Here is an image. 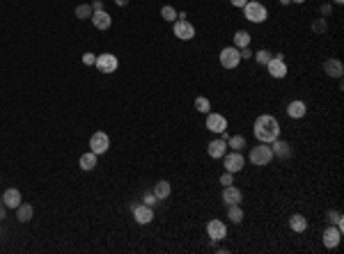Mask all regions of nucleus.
<instances>
[{
	"mask_svg": "<svg viewBox=\"0 0 344 254\" xmlns=\"http://www.w3.org/2000/svg\"><path fill=\"white\" fill-rule=\"evenodd\" d=\"M326 19H317V21H312V32H317V35H323L326 32Z\"/></svg>",
	"mask_w": 344,
	"mask_h": 254,
	"instance_id": "obj_33",
	"label": "nucleus"
},
{
	"mask_svg": "<svg viewBox=\"0 0 344 254\" xmlns=\"http://www.w3.org/2000/svg\"><path fill=\"white\" fill-rule=\"evenodd\" d=\"M2 202L7 209H16L19 204H21V193L16 190V188H7L5 193H2Z\"/></svg>",
	"mask_w": 344,
	"mask_h": 254,
	"instance_id": "obj_18",
	"label": "nucleus"
},
{
	"mask_svg": "<svg viewBox=\"0 0 344 254\" xmlns=\"http://www.w3.org/2000/svg\"><path fill=\"white\" fill-rule=\"evenodd\" d=\"M195 108L200 112H209L211 110V103H209V98H204V97H197L195 98Z\"/></svg>",
	"mask_w": 344,
	"mask_h": 254,
	"instance_id": "obj_31",
	"label": "nucleus"
},
{
	"mask_svg": "<svg viewBox=\"0 0 344 254\" xmlns=\"http://www.w3.org/2000/svg\"><path fill=\"white\" fill-rule=\"evenodd\" d=\"M108 147H110V137L104 133V131H97V133H92L90 137V151H94V154H106L108 151Z\"/></svg>",
	"mask_w": 344,
	"mask_h": 254,
	"instance_id": "obj_7",
	"label": "nucleus"
},
{
	"mask_svg": "<svg viewBox=\"0 0 344 254\" xmlns=\"http://www.w3.org/2000/svg\"><path fill=\"white\" fill-rule=\"evenodd\" d=\"M172 32H174V37L181 39V41H191V39L195 37L193 23H188L186 19H179V21H174V28H172Z\"/></svg>",
	"mask_w": 344,
	"mask_h": 254,
	"instance_id": "obj_5",
	"label": "nucleus"
},
{
	"mask_svg": "<svg viewBox=\"0 0 344 254\" xmlns=\"http://www.w3.org/2000/svg\"><path fill=\"white\" fill-rule=\"evenodd\" d=\"M230 2H232L234 7H241V9H243V7H246V2H248V0H230Z\"/></svg>",
	"mask_w": 344,
	"mask_h": 254,
	"instance_id": "obj_38",
	"label": "nucleus"
},
{
	"mask_svg": "<svg viewBox=\"0 0 344 254\" xmlns=\"http://www.w3.org/2000/svg\"><path fill=\"white\" fill-rule=\"evenodd\" d=\"M104 9V0H94L92 2V12H101Z\"/></svg>",
	"mask_w": 344,
	"mask_h": 254,
	"instance_id": "obj_37",
	"label": "nucleus"
},
{
	"mask_svg": "<svg viewBox=\"0 0 344 254\" xmlns=\"http://www.w3.org/2000/svg\"><path fill=\"white\" fill-rule=\"evenodd\" d=\"M243 16H246L250 23H264L266 16H269V12H266V7H264L259 0H248L246 7H243Z\"/></svg>",
	"mask_w": 344,
	"mask_h": 254,
	"instance_id": "obj_2",
	"label": "nucleus"
},
{
	"mask_svg": "<svg viewBox=\"0 0 344 254\" xmlns=\"http://www.w3.org/2000/svg\"><path fill=\"white\" fill-rule=\"evenodd\" d=\"M253 58H255V60H257V64H264V67H266V64H269V62H271V58H273V55H271V53L266 51V48H262V51L253 53Z\"/></svg>",
	"mask_w": 344,
	"mask_h": 254,
	"instance_id": "obj_28",
	"label": "nucleus"
},
{
	"mask_svg": "<svg viewBox=\"0 0 344 254\" xmlns=\"http://www.w3.org/2000/svg\"><path fill=\"white\" fill-rule=\"evenodd\" d=\"M305 112H307V108H305L303 101H292V103L287 105V115H289L292 119H301V117H305Z\"/></svg>",
	"mask_w": 344,
	"mask_h": 254,
	"instance_id": "obj_19",
	"label": "nucleus"
},
{
	"mask_svg": "<svg viewBox=\"0 0 344 254\" xmlns=\"http://www.w3.org/2000/svg\"><path fill=\"white\" fill-rule=\"evenodd\" d=\"M32 213H35V209H32L30 204H19V206H16V220H19V222H30Z\"/></svg>",
	"mask_w": 344,
	"mask_h": 254,
	"instance_id": "obj_21",
	"label": "nucleus"
},
{
	"mask_svg": "<svg viewBox=\"0 0 344 254\" xmlns=\"http://www.w3.org/2000/svg\"><path fill=\"white\" fill-rule=\"evenodd\" d=\"M273 160V151H271V144L262 142L259 147H253L250 149V163L257 165V167H264Z\"/></svg>",
	"mask_w": 344,
	"mask_h": 254,
	"instance_id": "obj_3",
	"label": "nucleus"
},
{
	"mask_svg": "<svg viewBox=\"0 0 344 254\" xmlns=\"http://www.w3.org/2000/svg\"><path fill=\"white\" fill-rule=\"evenodd\" d=\"M223 163H225V170L234 174V172H241V170H243L246 160H243V156H241L239 151H232V154H225L223 156Z\"/></svg>",
	"mask_w": 344,
	"mask_h": 254,
	"instance_id": "obj_8",
	"label": "nucleus"
},
{
	"mask_svg": "<svg viewBox=\"0 0 344 254\" xmlns=\"http://www.w3.org/2000/svg\"><path fill=\"white\" fill-rule=\"evenodd\" d=\"M292 2H299V5H301V2H305V0H292Z\"/></svg>",
	"mask_w": 344,
	"mask_h": 254,
	"instance_id": "obj_43",
	"label": "nucleus"
},
{
	"mask_svg": "<svg viewBox=\"0 0 344 254\" xmlns=\"http://www.w3.org/2000/svg\"><path fill=\"white\" fill-rule=\"evenodd\" d=\"M158 199H156V195L154 193H150V195H145V204H147V206H154V204H156Z\"/></svg>",
	"mask_w": 344,
	"mask_h": 254,
	"instance_id": "obj_36",
	"label": "nucleus"
},
{
	"mask_svg": "<svg viewBox=\"0 0 344 254\" xmlns=\"http://www.w3.org/2000/svg\"><path fill=\"white\" fill-rule=\"evenodd\" d=\"M271 151H273V156H278V158H289L292 156V147H289V142H284V140H280V137H276V140L271 142Z\"/></svg>",
	"mask_w": 344,
	"mask_h": 254,
	"instance_id": "obj_15",
	"label": "nucleus"
},
{
	"mask_svg": "<svg viewBox=\"0 0 344 254\" xmlns=\"http://www.w3.org/2000/svg\"><path fill=\"white\" fill-rule=\"evenodd\" d=\"M241 199H243V195H241L239 188H234V186H225L223 188V202L227 204V206H232V204H241Z\"/></svg>",
	"mask_w": 344,
	"mask_h": 254,
	"instance_id": "obj_16",
	"label": "nucleus"
},
{
	"mask_svg": "<svg viewBox=\"0 0 344 254\" xmlns=\"http://www.w3.org/2000/svg\"><path fill=\"white\" fill-rule=\"evenodd\" d=\"M133 217L138 224H150L154 220V211L147 204H138V206H133Z\"/></svg>",
	"mask_w": 344,
	"mask_h": 254,
	"instance_id": "obj_12",
	"label": "nucleus"
},
{
	"mask_svg": "<svg viewBox=\"0 0 344 254\" xmlns=\"http://www.w3.org/2000/svg\"><path fill=\"white\" fill-rule=\"evenodd\" d=\"M161 16H163L165 21H177V9L170 7V5H165V7H161Z\"/></svg>",
	"mask_w": 344,
	"mask_h": 254,
	"instance_id": "obj_29",
	"label": "nucleus"
},
{
	"mask_svg": "<svg viewBox=\"0 0 344 254\" xmlns=\"http://www.w3.org/2000/svg\"><path fill=\"white\" fill-rule=\"evenodd\" d=\"M94 62H97V55H94V53H85V55H83V64H87V67H92Z\"/></svg>",
	"mask_w": 344,
	"mask_h": 254,
	"instance_id": "obj_34",
	"label": "nucleus"
},
{
	"mask_svg": "<svg viewBox=\"0 0 344 254\" xmlns=\"http://www.w3.org/2000/svg\"><path fill=\"white\" fill-rule=\"evenodd\" d=\"M92 14H94V12H92V5H78V7H76V16H78V19H92Z\"/></svg>",
	"mask_w": 344,
	"mask_h": 254,
	"instance_id": "obj_30",
	"label": "nucleus"
},
{
	"mask_svg": "<svg viewBox=\"0 0 344 254\" xmlns=\"http://www.w3.org/2000/svg\"><path fill=\"white\" fill-rule=\"evenodd\" d=\"M340 238H342V229H337L335 224L323 232V245L328 247V250H333V247L340 245Z\"/></svg>",
	"mask_w": 344,
	"mask_h": 254,
	"instance_id": "obj_13",
	"label": "nucleus"
},
{
	"mask_svg": "<svg viewBox=\"0 0 344 254\" xmlns=\"http://www.w3.org/2000/svg\"><path fill=\"white\" fill-rule=\"evenodd\" d=\"M207 128H209L211 133H223L227 131V119H225L223 115H218V112H207Z\"/></svg>",
	"mask_w": 344,
	"mask_h": 254,
	"instance_id": "obj_9",
	"label": "nucleus"
},
{
	"mask_svg": "<svg viewBox=\"0 0 344 254\" xmlns=\"http://www.w3.org/2000/svg\"><path fill=\"white\" fill-rule=\"evenodd\" d=\"M227 217H230L234 224H239L241 220H243V211H241V204H232V206H227Z\"/></svg>",
	"mask_w": 344,
	"mask_h": 254,
	"instance_id": "obj_25",
	"label": "nucleus"
},
{
	"mask_svg": "<svg viewBox=\"0 0 344 254\" xmlns=\"http://www.w3.org/2000/svg\"><path fill=\"white\" fill-rule=\"evenodd\" d=\"M328 222L335 224L337 229H342V213H340V211H330V213H328Z\"/></svg>",
	"mask_w": 344,
	"mask_h": 254,
	"instance_id": "obj_32",
	"label": "nucleus"
},
{
	"mask_svg": "<svg viewBox=\"0 0 344 254\" xmlns=\"http://www.w3.org/2000/svg\"><path fill=\"white\" fill-rule=\"evenodd\" d=\"M333 2H337V5H342V2H344V0H333Z\"/></svg>",
	"mask_w": 344,
	"mask_h": 254,
	"instance_id": "obj_42",
	"label": "nucleus"
},
{
	"mask_svg": "<svg viewBox=\"0 0 344 254\" xmlns=\"http://www.w3.org/2000/svg\"><path fill=\"white\" fill-rule=\"evenodd\" d=\"M239 62H241V55H239V48H236V46H227V48L220 51V64H223L225 69L239 67Z\"/></svg>",
	"mask_w": 344,
	"mask_h": 254,
	"instance_id": "obj_6",
	"label": "nucleus"
},
{
	"mask_svg": "<svg viewBox=\"0 0 344 254\" xmlns=\"http://www.w3.org/2000/svg\"><path fill=\"white\" fill-rule=\"evenodd\" d=\"M81 167L85 170V172H92V170L97 167V154H94V151L83 154V156H81Z\"/></svg>",
	"mask_w": 344,
	"mask_h": 254,
	"instance_id": "obj_23",
	"label": "nucleus"
},
{
	"mask_svg": "<svg viewBox=\"0 0 344 254\" xmlns=\"http://www.w3.org/2000/svg\"><path fill=\"white\" fill-rule=\"evenodd\" d=\"M5 209H7V206H5V202L0 199V220H5Z\"/></svg>",
	"mask_w": 344,
	"mask_h": 254,
	"instance_id": "obj_39",
	"label": "nucleus"
},
{
	"mask_svg": "<svg viewBox=\"0 0 344 254\" xmlns=\"http://www.w3.org/2000/svg\"><path fill=\"white\" fill-rule=\"evenodd\" d=\"M266 69H269V74L273 76V78H278V80L287 76V64H284L282 55H276V58H271V62L266 64Z\"/></svg>",
	"mask_w": 344,
	"mask_h": 254,
	"instance_id": "obj_11",
	"label": "nucleus"
},
{
	"mask_svg": "<svg viewBox=\"0 0 344 254\" xmlns=\"http://www.w3.org/2000/svg\"><path fill=\"white\" fill-rule=\"evenodd\" d=\"M289 227H292L294 232L301 234V232H305V229H307V220L301 215V213H294V215L289 217Z\"/></svg>",
	"mask_w": 344,
	"mask_h": 254,
	"instance_id": "obj_24",
	"label": "nucleus"
},
{
	"mask_svg": "<svg viewBox=\"0 0 344 254\" xmlns=\"http://www.w3.org/2000/svg\"><path fill=\"white\" fill-rule=\"evenodd\" d=\"M94 67H97L101 74H112L115 69L120 67V62H117V58H115L112 53H101V55H97Z\"/></svg>",
	"mask_w": 344,
	"mask_h": 254,
	"instance_id": "obj_4",
	"label": "nucleus"
},
{
	"mask_svg": "<svg viewBox=\"0 0 344 254\" xmlns=\"http://www.w3.org/2000/svg\"><path fill=\"white\" fill-rule=\"evenodd\" d=\"M323 69H326V74H328L330 78H342V74H344V67L340 60H326Z\"/></svg>",
	"mask_w": 344,
	"mask_h": 254,
	"instance_id": "obj_20",
	"label": "nucleus"
},
{
	"mask_svg": "<svg viewBox=\"0 0 344 254\" xmlns=\"http://www.w3.org/2000/svg\"><path fill=\"white\" fill-rule=\"evenodd\" d=\"M115 2H117L120 7H124V5H129V0H115Z\"/></svg>",
	"mask_w": 344,
	"mask_h": 254,
	"instance_id": "obj_40",
	"label": "nucleus"
},
{
	"mask_svg": "<svg viewBox=\"0 0 344 254\" xmlns=\"http://www.w3.org/2000/svg\"><path fill=\"white\" fill-rule=\"evenodd\" d=\"M207 234H209V238L214 240V243H218V240H223L225 236H227V227H225L223 220H209Z\"/></svg>",
	"mask_w": 344,
	"mask_h": 254,
	"instance_id": "obj_10",
	"label": "nucleus"
},
{
	"mask_svg": "<svg viewBox=\"0 0 344 254\" xmlns=\"http://www.w3.org/2000/svg\"><path fill=\"white\" fill-rule=\"evenodd\" d=\"M207 151H209L211 158H223L225 154H227V140H223V137H218V140H214V142H209V147H207Z\"/></svg>",
	"mask_w": 344,
	"mask_h": 254,
	"instance_id": "obj_17",
	"label": "nucleus"
},
{
	"mask_svg": "<svg viewBox=\"0 0 344 254\" xmlns=\"http://www.w3.org/2000/svg\"><path fill=\"white\" fill-rule=\"evenodd\" d=\"M234 46H236V48H248V46H250V35H248L246 30H239L234 35Z\"/></svg>",
	"mask_w": 344,
	"mask_h": 254,
	"instance_id": "obj_26",
	"label": "nucleus"
},
{
	"mask_svg": "<svg viewBox=\"0 0 344 254\" xmlns=\"http://www.w3.org/2000/svg\"><path fill=\"white\" fill-rule=\"evenodd\" d=\"M151 193L156 195L158 202H163V199H168V197H170V183H168V181H156Z\"/></svg>",
	"mask_w": 344,
	"mask_h": 254,
	"instance_id": "obj_22",
	"label": "nucleus"
},
{
	"mask_svg": "<svg viewBox=\"0 0 344 254\" xmlns=\"http://www.w3.org/2000/svg\"><path fill=\"white\" fill-rule=\"evenodd\" d=\"M255 137L259 140V142H266L271 144L276 137H280V124L273 115H259L257 119H255Z\"/></svg>",
	"mask_w": 344,
	"mask_h": 254,
	"instance_id": "obj_1",
	"label": "nucleus"
},
{
	"mask_svg": "<svg viewBox=\"0 0 344 254\" xmlns=\"http://www.w3.org/2000/svg\"><path fill=\"white\" fill-rule=\"evenodd\" d=\"M92 25H94L97 30H108V28L112 25L110 14L104 12V9H101V12H94V14H92Z\"/></svg>",
	"mask_w": 344,
	"mask_h": 254,
	"instance_id": "obj_14",
	"label": "nucleus"
},
{
	"mask_svg": "<svg viewBox=\"0 0 344 254\" xmlns=\"http://www.w3.org/2000/svg\"><path fill=\"white\" fill-rule=\"evenodd\" d=\"M280 2H282V5H289V2H292V0H280Z\"/></svg>",
	"mask_w": 344,
	"mask_h": 254,
	"instance_id": "obj_41",
	"label": "nucleus"
},
{
	"mask_svg": "<svg viewBox=\"0 0 344 254\" xmlns=\"http://www.w3.org/2000/svg\"><path fill=\"white\" fill-rule=\"evenodd\" d=\"M227 147L232 151H241L246 147V137L243 135H234V137H227Z\"/></svg>",
	"mask_w": 344,
	"mask_h": 254,
	"instance_id": "obj_27",
	"label": "nucleus"
},
{
	"mask_svg": "<svg viewBox=\"0 0 344 254\" xmlns=\"http://www.w3.org/2000/svg\"><path fill=\"white\" fill-rule=\"evenodd\" d=\"M220 183H223V186H232V172H225L223 176H220Z\"/></svg>",
	"mask_w": 344,
	"mask_h": 254,
	"instance_id": "obj_35",
	"label": "nucleus"
}]
</instances>
